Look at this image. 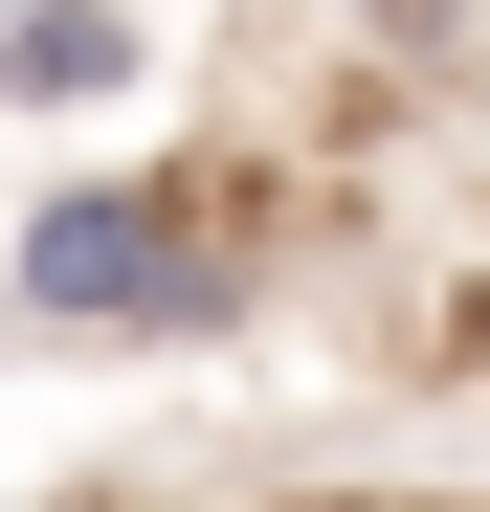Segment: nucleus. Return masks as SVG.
Listing matches in <instances>:
<instances>
[{"mask_svg":"<svg viewBox=\"0 0 490 512\" xmlns=\"http://www.w3.org/2000/svg\"><path fill=\"white\" fill-rule=\"evenodd\" d=\"M245 312H268V201L201 156H112L0 223V334L45 357H223Z\"/></svg>","mask_w":490,"mask_h":512,"instance_id":"f257e3e1","label":"nucleus"},{"mask_svg":"<svg viewBox=\"0 0 490 512\" xmlns=\"http://www.w3.org/2000/svg\"><path fill=\"white\" fill-rule=\"evenodd\" d=\"M134 90H156V23H134V0H0V112H23V134H90Z\"/></svg>","mask_w":490,"mask_h":512,"instance_id":"f03ea898","label":"nucleus"},{"mask_svg":"<svg viewBox=\"0 0 490 512\" xmlns=\"http://www.w3.org/2000/svg\"><path fill=\"white\" fill-rule=\"evenodd\" d=\"M468 23H490V0H357V45H379V67H446Z\"/></svg>","mask_w":490,"mask_h":512,"instance_id":"7ed1b4c3","label":"nucleus"}]
</instances>
